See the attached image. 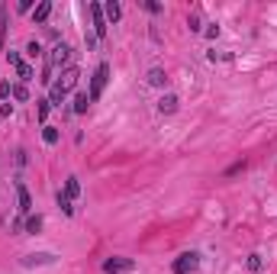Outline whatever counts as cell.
<instances>
[{
	"label": "cell",
	"mask_w": 277,
	"mask_h": 274,
	"mask_svg": "<svg viewBox=\"0 0 277 274\" xmlns=\"http://www.w3.org/2000/svg\"><path fill=\"white\" fill-rule=\"evenodd\" d=\"M107 81H110V65L100 62L97 71H94V78H90V90H87L90 103H97V100H100V94H103V87H107Z\"/></svg>",
	"instance_id": "cell-1"
},
{
	"label": "cell",
	"mask_w": 277,
	"mask_h": 274,
	"mask_svg": "<svg viewBox=\"0 0 277 274\" xmlns=\"http://www.w3.org/2000/svg\"><path fill=\"white\" fill-rule=\"evenodd\" d=\"M197 268H200V255H197V252H184V255L174 258L171 271H174V274H190V271H197Z\"/></svg>",
	"instance_id": "cell-2"
},
{
	"label": "cell",
	"mask_w": 277,
	"mask_h": 274,
	"mask_svg": "<svg viewBox=\"0 0 277 274\" xmlns=\"http://www.w3.org/2000/svg\"><path fill=\"white\" fill-rule=\"evenodd\" d=\"M68 62H71V45L58 42L52 49V55H49V65H52V68H68Z\"/></svg>",
	"instance_id": "cell-3"
},
{
	"label": "cell",
	"mask_w": 277,
	"mask_h": 274,
	"mask_svg": "<svg viewBox=\"0 0 277 274\" xmlns=\"http://www.w3.org/2000/svg\"><path fill=\"white\" fill-rule=\"evenodd\" d=\"M87 13H90V19H94V35L103 39V35H107V17H103V7H100V3H87Z\"/></svg>",
	"instance_id": "cell-4"
},
{
	"label": "cell",
	"mask_w": 277,
	"mask_h": 274,
	"mask_svg": "<svg viewBox=\"0 0 277 274\" xmlns=\"http://www.w3.org/2000/svg\"><path fill=\"white\" fill-rule=\"evenodd\" d=\"M135 268V261L132 258H107V261H103V271L107 274H126V271H132Z\"/></svg>",
	"instance_id": "cell-5"
},
{
	"label": "cell",
	"mask_w": 277,
	"mask_h": 274,
	"mask_svg": "<svg viewBox=\"0 0 277 274\" xmlns=\"http://www.w3.org/2000/svg\"><path fill=\"white\" fill-rule=\"evenodd\" d=\"M78 81H81V71L74 68V65H68V68L62 71V78L55 81V84H58V87H62L65 94H68V90H74V87H78Z\"/></svg>",
	"instance_id": "cell-6"
},
{
	"label": "cell",
	"mask_w": 277,
	"mask_h": 274,
	"mask_svg": "<svg viewBox=\"0 0 277 274\" xmlns=\"http://www.w3.org/2000/svg\"><path fill=\"white\" fill-rule=\"evenodd\" d=\"M16 200H19V213L29 216V213H33V197H29V190H26L23 181H16Z\"/></svg>",
	"instance_id": "cell-7"
},
{
	"label": "cell",
	"mask_w": 277,
	"mask_h": 274,
	"mask_svg": "<svg viewBox=\"0 0 277 274\" xmlns=\"http://www.w3.org/2000/svg\"><path fill=\"white\" fill-rule=\"evenodd\" d=\"M178 106H180L178 94H164V97L158 100V113H178Z\"/></svg>",
	"instance_id": "cell-8"
},
{
	"label": "cell",
	"mask_w": 277,
	"mask_h": 274,
	"mask_svg": "<svg viewBox=\"0 0 277 274\" xmlns=\"http://www.w3.org/2000/svg\"><path fill=\"white\" fill-rule=\"evenodd\" d=\"M49 17H52V3H49V0H42V3L33 10V23H36V26H42Z\"/></svg>",
	"instance_id": "cell-9"
},
{
	"label": "cell",
	"mask_w": 277,
	"mask_h": 274,
	"mask_svg": "<svg viewBox=\"0 0 277 274\" xmlns=\"http://www.w3.org/2000/svg\"><path fill=\"white\" fill-rule=\"evenodd\" d=\"M103 17H107V23H119V17H123V7H119L116 0H107V3H103Z\"/></svg>",
	"instance_id": "cell-10"
},
{
	"label": "cell",
	"mask_w": 277,
	"mask_h": 274,
	"mask_svg": "<svg viewBox=\"0 0 277 274\" xmlns=\"http://www.w3.org/2000/svg\"><path fill=\"white\" fill-rule=\"evenodd\" d=\"M16 78H19V84H29V81L36 78V68H33V62H19V65H16Z\"/></svg>",
	"instance_id": "cell-11"
},
{
	"label": "cell",
	"mask_w": 277,
	"mask_h": 274,
	"mask_svg": "<svg viewBox=\"0 0 277 274\" xmlns=\"http://www.w3.org/2000/svg\"><path fill=\"white\" fill-rule=\"evenodd\" d=\"M58 139H62V133H58V126H42V142L45 145H58Z\"/></svg>",
	"instance_id": "cell-12"
},
{
	"label": "cell",
	"mask_w": 277,
	"mask_h": 274,
	"mask_svg": "<svg viewBox=\"0 0 277 274\" xmlns=\"http://www.w3.org/2000/svg\"><path fill=\"white\" fill-rule=\"evenodd\" d=\"M55 261V255H49V252H42V255H26L23 258V265L26 268H33V265H52Z\"/></svg>",
	"instance_id": "cell-13"
},
{
	"label": "cell",
	"mask_w": 277,
	"mask_h": 274,
	"mask_svg": "<svg viewBox=\"0 0 277 274\" xmlns=\"http://www.w3.org/2000/svg\"><path fill=\"white\" fill-rule=\"evenodd\" d=\"M26 58H29V62L42 58V42H39V39H29V42H26Z\"/></svg>",
	"instance_id": "cell-14"
},
{
	"label": "cell",
	"mask_w": 277,
	"mask_h": 274,
	"mask_svg": "<svg viewBox=\"0 0 277 274\" xmlns=\"http://www.w3.org/2000/svg\"><path fill=\"white\" fill-rule=\"evenodd\" d=\"M148 84H152V87H164V84H168V74L161 68H152L148 71Z\"/></svg>",
	"instance_id": "cell-15"
},
{
	"label": "cell",
	"mask_w": 277,
	"mask_h": 274,
	"mask_svg": "<svg viewBox=\"0 0 277 274\" xmlns=\"http://www.w3.org/2000/svg\"><path fill=\"white\" fill-rule=\"evenodd\" d=\"M87 106H90V97H87V94H74L71 113H87Z\"/></svg>",
	"instance_id": "cell-16"
},
{
	"label": "cell",
	"mask_w": 277,
	"mask_h": 274,
	"mask_svg": "<svg viewBox=\"0 0 277 274\" xmlns=\"http://www.w3.org/2000/svg\"><path fill=\"white\" fill-rule=\"evenodd\" d=\"M65 97H68V94H65L58 84H52V87H49V103H52V106H62V103H65Z\"/></svg>",
	"instance_id": "cell-17"
},
{
	"label": "cell",
	"mask_w": 277,
	"mask_h": 274,
	"mask_svg": "<svg viewBox=\"0 0 277 274\" xmlns=\"http://www.w3.org/2000/svg\"><path fill=\"white\" fill-rule=\"evenodd\" d=\"M65 197H68V200H74V197L81 194V184H78V177H68V181H65V190H62Z\"/></svg>",
	"instance_id": "cell-18"
},
{
	"label": "cell",
	"mask_w": 277,
	"mask_h": 274,
	"mask_svg": "<svg viewBox=\"0 0 277 274\" xmlns=\"http://www.w3.org/2000/svg\"><path fill=\"white\" fill-rule=\"evenodd\" d=\"M248 271L251 274H261V271H264V261H261L258 252H251V255H248Z\"/></svg>",
	"instance_id": "cell-19"
},
{
	"label": "cell",
	"mask_w": 277,
	"mask_h": 274,
	"mask_svg": "<svg viewBox=\"0 0 277 274\" xmlns=\"http://www.w3.org/2000/svg\"><path fill=\"white\" fill-rule=\"evenodd\" d=\"M55 200H58V206H62V213H65V216H74V206H71V200H68V197H65L62 190L55 194Z\"/></svg>",
	"instance_id": "cell-20"
},
{
	"label": "cell",
	"mask_w": 277,
	"mask_h": 274,
	"mask_svg": "<svg viewBox=\"0 0 277 274\" xmlns=\"http://www.w3.org/2000/svg\"><path fill=\"white\" fill-rule=\"evenodd\" d=\"M13 100H19V103H26L29 100V87L26 84H13Z\"/></svg>",
	"instance_id": "cell-21"
},
{
	"label": "cell",
	"mask_w": 277,
	"mask_h": 274,
	"mask_svg": "<svg viewBox=\"0 0 277 274\" xmlns=\"http://www.w3.org/2000/svg\"><path fill=\"white\" fill-rule=\"evenodd\" d=\"M187 26H190V33H203V23H200V13H197V10L187 17Z\"/></svg>",
	"instance_id": "cell-22"
},
{
	"label": "cell",
	"mask_w": 277,
	"mask_h": 274,
	"mask_svg": "<svg viewBox=\"0 0 277 274\" xmlns=\"http://www.w3.org/2000/svg\"><path fill=\"white\" fill-rule=\"evenodd\" d=\"M36 113H39V120H42V126H45V116H49V110H52V103H49V100H36Z\"/></svg>",
	"instance_id": "cell-23"
},
{
	"label": "cell",
	"mask_w": 277,
	"mask_h": 274,
	"mask_svg": "<svg viewBox=\"0 0 277 274\" xmlns=\"http://www.w3.org/2000/svg\"><path fill=\"white\" fill-rule=\"evenodd\" d=\"M26 229H29V232H39V229H42V216H39V213L26 220Z\"/></svg>",
	"instance_id": "cell-24"
},
{
	"label": "cell",
	"mask_w": 277,
	"mask_h": 274,
	"mask_svg": "<svg viewBox=\"0 0 277 274\" xmlns=\"http://www.w3.org/2000/svg\"><path fill=\"white\" fill-rule=\"evenodd\" d=\"M10 97H13V84L3 81V84H0V100H10Z\"/></svg>",
	"instance_id": "cell-25"
},
{
	"label": "cell",
	"mask_w": 277,
	"mask_h": 274,
	"mask_svg": "<svg viewBox=\"0 0 277 274\" xmlns=\"http://www.w3.org/2000/svg\"><path fill=\"white\" fill-rule=\"evenodd\" d=\"M7 26H10V19L3 17V19H0V49L7 45Z\"/></svg>",
	"instance_id": "cell-26"
},
{
	"label": "cell",
	"mask_w": 277,
	"mask_h": 274,
	"mask_svg": "<svg viewBox=\"0 0 277 274\" xmlns=\"http://www.w3.org/2000/svg\"><path fill=\"white\" fill-rule=\"evenodd\" d=\"M203 35H206V39H216V35H219V26H216V23H206Z\"/></svg>",
	"instance_id": "cell-27"
},
{
	"label": "cell",
	"mask_w": 277,
	"mask_h": 274,
	"mask_svg": "<svg viewBox=\"0 0 277 274\" xmlns=\"http://www.w3.org/2000/svg\"><path fill=\"white\" fill-rule=\"evenodd\" d=\"M206 58H210V62H223V58H229V55H226V52H216V49H210V52H206Z\"/></svg>",
	"instance_id": "cell-28"
},
{
	"label": "cell",
	"mask_w": 277,
	"mask_h": 274,
	"mask_svg": "<svg viewBox=\"0 0 277 274\" xmlns=\"http://www.w3.org/2000/svg\"><path fill=\"white\" fill-rule=\"evenodd\" d=\"M142 7H145V10H148V13H161V3H155V0H145Z\"/></svg>",
	"instance_id": "cell-29"
},
{
	"label": "cell",
	"mask_w": 277,
	"mask_h": 274,
	"mask_svg": "<svg viewBox=\"0 0 277 274\" xmlns=\"http://www.w3.org/2000/svg\"><path fill=\"white\" fill-rule=\"evenodd\" d=\"M242 168H245V161H235L232 168H226V177H232V174H239V171H242Z\"/></svg>",
	"instance_id": "cell-30"
},
{
	"label": "cell",
	"mask_w": 277,
	"mask_h": 274,
	"mask_svg": "<svg viewBox=\"0 0 277 274\" xmlns=\"http://www.w3.org/2000/svg\"><path fill=\"white\" fill-rule=\"evenodd\" d=\"M7 62L10 65H19V62H23V55H19V52H7Z\"/></svg>",
	"instance_id": "cell-31"
},
{
	"label": "cell",
	"mask_w": 277,
	"mask_h": 274,
	"mask_svg": "<svg viewBox=\"0 0 277 274\" xmlns=\"http://www.w3.org/2000/svg\"><path fill=\"white\" fill-rule=\"evenodd\" d=\"M16 10H19V13H29V10H33V0H19Z\"/></svg>",
	"instance_id": "cell-32"
},
{
	"label": "cell",
	"mask_w": 277,
	"mask_h": 274,
	"mask_svg": "<svg viewBox=\"0 0 277 274\" xmlns=\"http://www.w3.org/2000/svg\"><path fill=\"white\" fill-rule=\"evenodd\" d=\"M0 13H3V10H0Z\"/></svg>",
	"instance_id": "cell-33"
}]
</instances>
